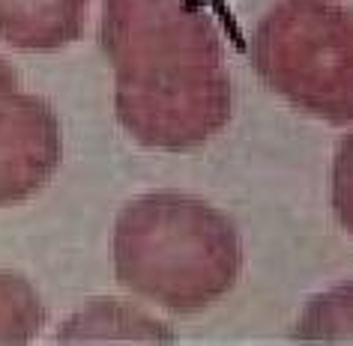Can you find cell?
<instances>
[{
	"mask_svg": "<svg viewBox=\"0 0 353 346\" xmlns=\"http://www.w3.org/2000/svg\"><path fill=\"white\" fill-rule=\"evenodd\" d=\"M258 75L332 126L353 122V12L330 0H281L252 39Z\"/></svg>",
	"mask_w": 353,
	"mask_h": 346,
	"instance_id": "cell-3",
	"label": "cell"
},
{
	"mask_svg": "<svg viewBox=\"0 0 353 346\" xmlns=\"http://www.w3.org/2000/svg\"><path fill=\"white\" fill-rule=\"evenodd\" d=\"M332 206L341 227L353 236V135L341 140L332 162Z\"/></svg>",
	"mask_w": 353,
	"mask_h": 346,
	"instance_id": "cell-9",
	"label": "cell"
},
{
	"mask_svg": "<svg viewBox=\"0 0 353 346\" xmlns=\"http://www.w3.org/2000/svg\"><path fill=\"white\" fill-rule=\"evenodd\" d=\"M60 164V126L46 99L0 93V206L28 200Z\"/></svg>",
	"mask_w": 353,
	"mask_h": 346,
	"instance_id": "cell-4",
	"label": "cell"
},
{
	"mask_svg": "<svg viewBox=\"0 0 353 346\" xmlns=\"http://www.w3.org/2000/svg\"><path fill=\"white\" fill-rule=\"evenodd\" d=\"M60 343H93V340H144V343H165L174 340L165 323L147 316L144 310L123 305L114 299L90 301L84 310L69 316L60 325Z\"/></svg>",
	"mask_w": 353,
	"mask_h": 346,
	"instance_id": "cell-6",
	"label": "cell"
},
{
	"mask_svg": "<svg viewBox=\"0 0 353 346\" xmlns=\"http://www.w3.org/2000/svg\"><path fill=\"white\" fill-rule=\"evenodd\" d=\"M111 254L123 287L176 314L216 305L243 269V245L231 218L180 191L126 203Z\"/></svg>",
	"mask_w": 353,
	"mask_h": 346,
	"instance_id": "cell-2",
	"label": "cell"
},
{
	"mask_svg": "<svg viewBox=\"0 0 353 346\" xmlns=\"http://www.w3.org/2000/svg\"><path fill=\"white\" fill-rule=\"evenodd\" d=\"M46 325V305L21 274L0 272V343H28Z\"/></svg>",
	"mask_w": 353,
	"mask_h": 346,
	"instance_id": "cell-8",
	"label": "cell"
},
{
	"mask_svg": "<svg viewBox=\"0 0 353 346\" xmlns=\"http://www.w3.org/2000/svg\"><path fill=\"white\" fill-rule=\"evenodd\" d=\"M102 48L114 108L138 144L192 149L231 120V81L216 28L189 0H105Z\"/></svg>",
	"mask_w": 353,
	"mask_h": 346,
	"instance_id": "cell-1",
	"label": "cell"
},
{
	"mask_svg": "<svg viewBox=\"0 0 353 346\" xmlns=\"http://www.w3.org/2000/svg\"><path fill=\"white\" fill-rule=\"evenodd\" d=\"M296 340L353 343V283H341L314 296L296 319Z\"/></svg>",
	"mask_w": 353,
	"mask_h": 346,
	"instance_id": "cell-7",
	"label": "cell"
},
{
	"mask_svg": "<svg viewBox=\"0 0 353 346\" xmlns=\"http://www.w3.org/2000/svg\"><path fill=\"white\" fill-rule=\"evenodd\" d=\"M90 0H0V39L24 51H54L84 30Z\"/></svg>",
	"mask_w": 353,
	"mask_h": 346,
	"instance_id": "cell-5",
	"label": "cell"
},
{
	"mask_svg": "<svg viewBox=\"0 0 353 346\" xmlns=\"http://www.w3.org/2000/svg\"><path fill=\"white\" fill-rule=\"evenodd\" d=\"M15 84H19V78H15V69L6 63L3 57H0V93H3V90H15Z\"/></svg>",
	"mask_w": 353,
	"mask_h": 346,
	"instance_id": "cell-10",
	"label": "cell"
}]
</instances>
